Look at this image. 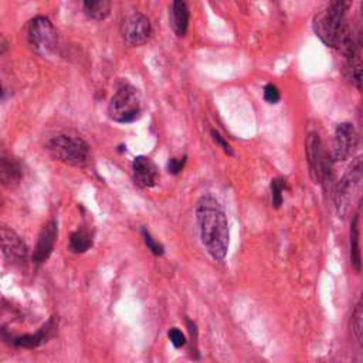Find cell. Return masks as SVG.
<instances>
[{
    "mask_svg": "<svg viewBox=\"0 0 363 363\" xmlns=\"http://www.w3.org/2000/svg\"><path fill=\"white\" fill-rule=\"evenodd\" d=\"M196 219L202 243L207 253L213 260L223 261L230 243L228 221L223 207L214 198L203 196L196 206Z\"/></svg>",
    "mask_w": 363,
    "mask_h": 363,
    "instance_id": "cell-1",
    "label": "cell"
},
{
    "mask_svg": "<svg viewBox=\"0 0 363 363\" xmlns=\"http://www.w3.org/2000/svg\"><path fill=\"white\" fill-rule=\"evenodd\" d=\"M350 4L348 2H332L314 19V30L317 36L327 46L342 51L355 37L346 20Z\"/></svg>",
    "mask_w": 363,
    "mask_h": 363,
    "instance_id": "cell-2",
    "label": "cell"
},
{
    "mask_svg": "<svg viewBox=\"0 0 363 363\" xmlns=\"http://www.w3.org/2000/svg\"><path fill=\"white\" fill-rule=\"evenodd\" d=\"M47 152L53 159L76 167H84L90 162V146L78 137L57 135L47 142Z\"/></svg>",
    "mask_w": 363,
    "mask_h": 363,
    "instance_id": "cell-3",
    "label": "cell"
},
{
    "mask_svg": "<svg viewBox=\"0 0 363 363\" xmlns=\"http://www.w3.org/2000/svg\"><path fill=\"white\" fill-rule=\"evenodd\" d=\"M142 101L138 90L130 84L121 85L108 105V114L119 124H130L141 115Z\"/></svg>",
    "mask_w": 363,
    "mask_h": 363,
    "instance_id": "cell-4",
    "label": "cell"
},
{
    "mask_svg": "<svg viewBox=\"0 0 363 363\" xmlns=\"http://www.w3.org/2000/svg\"><path fill=\"white\" fill-rule=\"evenodd\" d=\"M362 186V159L356 158L349 166L335 191V206L341 217H345L349 212L355 198L359 196Z\"/></svg>",
    "mask_w": 363,
    "mask_h": 363,
    "instance_id": "cell-5",
    "label": "cell"
},
{
    "mask_svg": "<svg viewBox=\"0 0 363 363\" xmlns=\"http://www.w3.org/2000/svg\"><path fill=\"white\" fill-rule=\"evenodd\" d=\"M27 39L32 50L43 57L54 54L58 46V34L55 27L47 18L43 16H39L30 22Z\"/></svg>",
    "mask_w": 363,
    "mask_h": 363,
    "instance_id": "cell-6",
    "label": "cell"
},
{
    "mask_svg": "<svg viewBox=\"0 0 363 363\" xmlns=\"http://www.w3.org/2000/svg\"><path fill=\"white\" fill-rule=\"evenodd\" d=\"M307 156L313 179L317 184H325L329 177L331 162L327 156L321 138L317 134H311L307 139Z\"/></svg>",
    "mask_w": 363,
    "mask_h": 363,
    "instance_id": "cell-7",
    "label": "cell"
},
{
    "mask_svg": "<svg viewBox=\"0 0 363 363\" xmlns=\"http://www.w3.org/2000/svg\"><path fill=\"white\" fill-rule=\"evenodd\" d=\"M121 33H123V39L127 44L132 47H139L149 40L152 34V26L145 15L132 13L123 20Z\"/></svg>",
    "mask_w": 363,
    "mask_h": 363,
    "instance_id": "cell-8",
    "label": "cell"
},
{
    "mask_svg": "<svg viewBox=\"0 0 363 363\" xmlns=\"http://www.w3.org/2000/svg\"><path fill=\"white\" fill-rule=\"evenodd\" d=\"M357 134L352 124H341L335 131V142H334V160L341 162L353 156L357 148Z\"/></svg>",
    "mask_w": 363,
    "mask_h": 363,
    "instance_id": "cell-9",
    "label": "cell"
},
{
    "mask_svg": "<svg viewBox=\"0 0 363 363\" xmlns=\"http://www.w3.org/2000/svg\"><path fill=\"white\" fill-rule=\"evenodd\" d=\"M0 250L13 263L26 261L29 254L25 241L13 230L4 226H0Z\"/></svg>",
    "mask_w": 363,
    "mask_h": 363,
    "instance_id": "cell-10",
    "label": "cell"
},
{
    "mask_svg": "<svg viewBox=\"0 0 363 363\" xmlns=\"http://www.w3.org/2000/svg\"><path fill=\"white\" fill-rule=\"evenodd\" d=\"M57 328H58V320L55 317H53L36 334L13 338L12 343L19 348H26V349L39 348V346L47 343L55 335Z\"/></svg>",
    "mask_w": 363,
    "mask_h": 363,
    "instance_id": "cell-11",
    "label": "cell"
},
{
    "mask_svg": "<svg viewBox=\"0 0 363 363\" xmlns=\"http://www.w3.org/2000/svg\"><path fill=\"white\" fill-rule=\"evenodd\" d=\"M134 180L141 188H152L159 179L156 165L146 156H137L132 162Z\"/></svg>",
    "mask_w": 363,
    "mask_h": 363,
    "instance_id": "cell-12",
    "label": "cell"
},
{
    "mask_svg": "<svg viewBox=\"0 0 363 363\" xmlns=\"http://www.w3.org/2000/svg\"><path fill=\"white\" fill-rule=\"evenodd\" d=\"M55 240H57V223L54 220H51L43 227V230L39 235L37 246H36V250L33 254V260L36 264H43L48 260V257L51 256V253L54 250Z\"/></svg>",
    "mask_w": 363,
    "mask_h": 363,
    "instance_id": "cell-13",
    "label": "cell"
},
{
    "mask_svg": "<svg viewBox=\"0 0 363 363\" xmlns=\"http://www.w3.org/2000/svg\"><path fill=\"white\" fill-rule=\"evenodd\" d=\"M189 19H191V13L189 9L186 6L185 2H180V0H176V2L172 4L170 8V26L174 32V34L177 37H185L188 27H189Z\"/></svg>",
    "mask_w": 363,
    "mask_h": 363,
    "instance_id": "cell-14",
    "label": "cell"
},
{
    "mask_svg": "<svg viewBox=\"0 0 363 363\" xmlns=\"http://www.w3.org/2000/svg\"><path fill=\"white\" fill-rule=\"evenodd\" d=\"M23 176L22 167L13 158L0 159V182L8 188H15L20 184Z\"/></svg>",
    "mask_w": 363,
    "mask_h": 363,
    "instance_id": "cell-15",
    "label": "cell"
},
{
    "mask_svg": "<svg viewBox=\"0 0 363 363\" xmlns=\"http://www.w3.org/2000/svg\"><path fill=\"white\" fill-rule=\"evenodd\" d=\"M350 263L355 267V270L359 273L360 266H362V259H360V228H359V213L355 214L352 224H350Z\"/></svg>",
    "mask_w": 363,
    "mask_h": 363,
    "instance_id": "cell-16",
    "label": "cell"
},
{
    "mask_svg": "<svg viewBox=\"0 0 363 363\" xmlns=\"http://www.w3.org/2000/svg\"><path fill=\"white\" fill-rule=\"evenodd\" d=\"M111 8L112 5L108 0H87L83 4L84 13L95 22L105 20L111 13Z\"/></svg>",
    "mask_w": 363,
    "mask_h": 363,
    "instance_id": "cell-17",
    "label": "cell"
},
{
    "mask_svg": "<svg viewBox=\"0 0 363 363\" xmlns=\"http://www.w3.org/2000/svg\"><path fill=\"white\" fill-rule=\"evenodd\" d=\"M91 246H93V238L87 230L81 228L71 234L70 249L73 253H77V254L85 253L87 250H90Z\"/></svg>",
    "mask_w": 363,
    "mask_h": 363,
    "instance_id": "cell-18",
    "label": "cell"
},
{
    "mask_svg": "<svg viewBox=\"0 0 363 363\" xmlns=\"http://www.w3.org/2000/svg\"><path fill=\"white\" fill-rule=\"evenodd\" d=\"M362 301H359L356 304V308L352 314L350 320V329L357 342H362V318H363V310H362Z\"/></svg>",
    "mask_w": 363,
    "mask_h": 363,
    "instance_id": "cell-19",
    "label": "cell"
},
{
    "mask_svg": "<svg viewBox=\"0 0 363 363\" xmlns=\"http://www.w3.org/2000/svg\"><path fill=\"white\" fill-rule=\"evenodd\" d=\"M285 188V180L282 179H274L271 184V192H273V205L275 209H278L282 205V192Z\"/></svg>",
    "mask_w": 363,
    "mask_h": 363,
    "instance_id": "cell-20",
    "label": "cell"
},
{
    "mask_svg": "<svg viewBox=\"0 0 363 363\" xmlns=\"http://www.w3.org/2000/svg\"><path fill=\"white\" fill-rule=\"evenodd\" d=\"M142 235H144V240H145V245L148 246V249L155 254V256H163V253H165V250H163V247L158 243V241L144 228L142 230Z\"/></svg>",
    "mask_w": 363,
    "mask_h": 363,
    "instance_id": "cell-21",
    "label": "cell"
},
{
    "mask_svg": "<svg viewBox=\"0 0 363 363\" xmlns=\"http://www.w3.org/2000/svg\"><path fill=\"white\" fill-rule=\"evenodd\" d=\"M186 324H188V328H189V332H191V336H192V348H191L192 357L193 359H200L199 349H198V327L191 320H186Z\"/></svg>",
    "mask_w": 363,
    "mask_h": 363,
    "instance_id": "cell-22",
    "label": "cell"
},
{
    "mask_svg": "<svg viewBox=\"0 0 363 363\" xmlns=\"http://www.w3.org/2000/svg\"><path fill=\"white\" fill-rule=\"evenodd\" d=\"M167 336H169L172 345H173L174 348H177V349L186 345V336L184 335V332H182L180 329H177V328H172V329L169 331Z\"/></svg>",
    "mask_w": 363,
    "mask_h": 363,
    "instance_id": "cell-23",
    "label": "cell"
},
{
    "mask_svg": "<svg viewBox=\"0 0 363 363\" xmlns=\"http://www.w3.org/2000/svg\"><path fill=\"white\" fill-rule=\"evenodd\" d=\"M280 98H281V95H280L278 88L274 84H267L264 88V100L268 104H277L280 101Z\"/></svg>",
    "mask_w": 363,
    "mask_h": 363,
    "instance_id": "cell-24",
    "label": "cell"
},
{
    "mask_svg": "<svg viewBox=\"0 0 363 363\" xmlns=\"http://www.w3.org/2000/svg\"><path fill=\"white\" fill-rule=\"evenodd\" d=\"M185 163H186V156H184V158H172L167 162V170L172 174H177V173L182 172V169L185 167Z\"/></svg>",
    "mask_w": 363,
    "mask_h": 363,
    "instance_id": "cell-25",
    "label": "cell"
},
{
    "mask_svg": "<svg viewBox=\"0 0 363 363\" xmlns=\"http://www.w3.org/2000/svg\"><path fill=\"white\" fill-rule=\"evenodd\" d=\"M212 135H213V139L221 146V149L226 152V153H228V155H233V151H231V146L224 141V138L219 134V132H216V131H212Z\"/></svg>",
    "mask_w": 363,
    "mask_h": 363,
    "instance_id": "cell-26",
    "label": "cell"
},
{
    "mask_svg": "<svg viewBox=\"0 0 363 363\" xmlns=\"http://www.w3.org/2000/svg\"><path fill=\"white\" fill-rule=\"evenodd\" d=\"M8 50V41L4 36H0V54H4Z\"/></svg>",
    "mask_w": 363,
    "mask_h": 363,
    "instance_id": "cell-27",
    "label": "cell"
},
{
    "mask_svg": "<svg viewBox=\"0 0 363 363\" xmlns=\"http://www.w3.org/2000/svg\"><path fill=\"white\" fill-rule=\"evenodd\" d=\"M4 97V87H2V84H0V98Z\"/></svg>",
    "mask_w": 363,
    "mask_h": 363,
    "instance_id": "cell-28",
    "label": "cell"
}]
</instances>
